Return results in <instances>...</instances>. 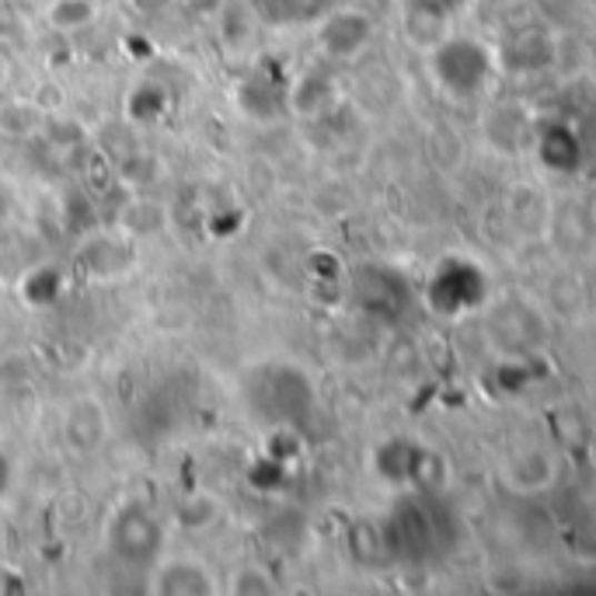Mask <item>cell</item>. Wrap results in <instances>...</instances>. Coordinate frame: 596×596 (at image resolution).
I'll list each match as a JSON object with an SVG mask.
<instances>
[{"mask_svg": "<svg viewBox=\"0 0 596 596\" xmlns=\"http://www.w3.org/2000/svg\"><path fill=\"white\" fill-rule=\"evenodd\" d=\"M106 540L109 552L133 568H153L165 558V524L140 503H122L112 513Z\"/></svg>", "mask_w": 596, "mask_h": 596, "instance_id": "obj_1", "label": "cell"}, {"mask_svg": "<svg viewBox=\"0 0 596 596\" xmlns=\"http://www.w3.org/2000/svg\"><path fill=\"white\" fill-rule=\"evenodd\" d=\"M217 576L196 558H161L153 565V593H217Z\"/></svg>", "mask_w": 596, "mask_h": 596, "instance_id": "obj_2", "label": "cell"}, {"mask_svg": "<svg viewBox=\"0 0 596 596\" xmlns=\"http://www.w3.org/2000/svg\"><path fill=\"white\" fill-rule=\"evenodd\" d=\"M106 433H109V419H106V408H101L95 398H81L73 401L67 411V439L73 450H98L106 444Z\"/></svg>", "mask_w": 596, "mask_h": 596, "instance_id": "obj_3", "label": "cell"}, {"mask_svg": "<svg viewBox=\"0 0 596 596\" xmlns=\"http://www.w3.org/2000/svg\"><path fill=\"white\" fill-rule=\"evenodd\" d=\"M370 39V21L359 11H335L321 24V46L331 57H352Z\"/></svg>", "mask_w": 596, "mask_h": 596, "instance_id": "obj_4", "label": "cell"}, {"mask_svg": "<svg viewBox=\"0 0 596 596\" xmlns=\"http://www.w3.org/2000/svg\"><path fill=\"white\" fill-rule=\"evenodd\" d=\"M98 18L95 0H49L46 4V21L53 32H85L88 24Z\"/></svg>", "mask_w": 596, "mask_h": 596, "instance_id": "obj_5", "label": "cell"}, {"mask_svg": "<svg viewBox=\"0 0 596 596\" xmlns=\"http://www.w3.org/2000/svg\"><path fill=\"white\" fill-rule=\"evenodd\" d=\"M262 4V14H269L272 21L294 24V21H307L325 11V0H258Z\"/></svg>", "mask_w": 596, "mask_h": 596, "instance_id": "obj_6", "label": "cell"}, {"mask_svg": "<svg viewBox=\"0 0 596 596\" xmlns=\"http://www.w3.org/2000/svg\"><path fill=\"white\" fill-rule=\"evenodd\" d=\"M269 579L262 573H238L230 579V593H269Z\"/></svg>", "mask_w": 596, "mask_h": 596, "instance_id": "obj_7", "label": "cell"}, {"mask_svg": "<svg viewBox=\"0 0 596 596\" xmlns=\"http://www.w3.org/2000/svg\"><path fill=\"white\" fill-rule=\"evenodd\" d=\"M8 488H11V460L4 450H0V499L8 496Z\"/></svg>", "mask_w": 596, "mask_h": 596, "instance_id": "obj_8", "label": "cell"}, {"mask_svg": "<svg viewBox=\"0 0 596 596\" xmlns=\"http://www.w3.org/2000/svg\"><path fill=\"white\" fill-rule=\"evenodd\" d=\"M189 4L196 8V11H202V14H210V11H217L224 0H189Z\"/></svg>", "mask_w": 596, "mask_h": 596, "instance_id": "obj_9", "label": "cell"}, {"mask_svg": "<svg viewBox=\"0 0 596 596\" xmlns=\"http://www.w3.org/2000/svg\"><path fill=\"white\" fill-rule=\"evenodd\" d=\"M4 77H8V63L0 60V85H4Z\"/></svg>", "mask_w": 596, "mask_h": 596, "instance_id": "obj_10", "label": "cell"}]
</instances>
